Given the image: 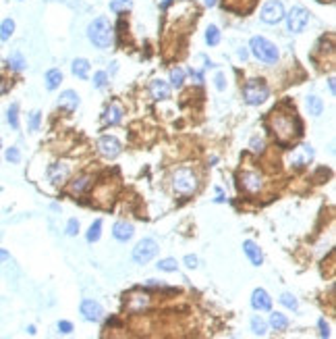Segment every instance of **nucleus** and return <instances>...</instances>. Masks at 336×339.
<instances>
[{
  "mask_svg": "<svg viewBox=\"0 0 336 339\" xmlns=\"http://www.w3.org/2000/svg\"><path fill=\"white\" fill-rule=\"evenodd\" d=\"M268 127L280 146H288L290 142H295L303 131V125L297 117L295 106H290V102L285 100L278 104L276 108H272L268 115Z\"/></svg>",
  "mask_w": 336,
  "mask_h": 339,
  "instance_id": "f257e3e1",
  "label": "nucleus"
},
{
  "mask_svg": "<svg viewBox=\"0 0 336 339\" xmlns=\"http://www.w3.org/2000/svg\"><path fill=\"white\" fill-rule=\"evenodd\" d=\"M87 38L90 42L96 46V48H110L112 46V38H114V29L110 21L106 19V17H98V19H94L90 23V27H87Z\"/></svg>",
  "mask_w": 336,
  "mask_h": 339,
  "instance_id": "f03ea898",
  "label": "nucleus"
},
{
  "mask_svg": "<svg viewBox=\"0 0 336 339\" xmlns=\"http://www.w3.org/2000/svg\"><path fill=\"white\" fill-rule=\"evenodd\" d=\"M249 48L253 52V56L262 60V63H268V65H274L278 60V48L272 44L270 40L266 38H262V36H255L251 38L249 42Z\"/></svg>",
  "mask_w": 336,
  "mask_h": 339,
  "instance_id": "7ed1b4c3",
  "label": "nucleus"
},
{
  "mask_svg": "<svg viewBox=\"0 0 336 339\" xmlns=\"http://www.w3.org/2000/svg\"><path fill=\"white\" fill-rule=\"evenodd\" d=\"M172 187L176 194L191 196L197 189V175L191 169H179L172 175Z\"/></svg>",
  "mask_w": 336,
  "mask_h": 339,
  "instance_id": "20e7f679",
  "label": "nucleus"
},
{
  "mask_svg": "<svg viewBox=\"0 0 336 339\" xmlns=\"http://www.w3.org/2000/svg\"><path fill=\"white\" fill-rule=\"evenodd\" d=\"M268 85L264 83L262 79H249L245 83V88H243V98L247 104H251V106H258V104H262L264 100L268 98Z\"/></svg>",
  "mask_w": 336,
  "mask_h": 339,
  "instance_id": "39448f33",
  "label": "nucleus"
},
{
  "mask_svg": "<svg viewBox=\"0 0 336 339\" xmlns=\"http://www.w3.org/2000/svg\"><path fill=\"white\" fill-rule=\"evenodd\" d=\"M285 19H287V29L290 33H299V31H303L307 27L309 13L305 11L303 6H293L288 11V15H285Z\"/></svg>",
  "mask_w": 336,
  "mask_h": 339,
  "instance_id": "423d86ee",
  "label": "nucleus"
},
{
  "mask_svg": "<svg viewBox=\"0 0 336 339\" xmlns=\"http://www.w3.org/2000/svg\"><path fill=\"white\" fill-rule=\"evenodd\" d=\"M285 15L287 13H285V6H282L280 0H268V2L262 6V13H260L262 21L268 23V25L280 23L282 19H285Z\"/></svg>",
  "mask_w": 336,
  "mask_h": 339,
  "instance_id": "0eeeda50",
  "label": "nucleus"
},
{
  "mask_svg": "<svg viewBox=\"0 0 336 339\" xmlns=\"http://www.w3.org/2000/svg\"><path fill=\"white\" fill-rule=\"evenodd\" d=\"M156 254H158V243L154 239H149V237L141 239L133 248V260L137 264H147Z\"/></svg>",
  "mask_w": 336,
  "mask_h": 339,
  "instance_id": "6e6552de",
  "label": "nucleus"
},
{
  "mask_svg": "<svg viewBox=\"0 0 336 339\" xmlns=\"http://www.w3.org/2000/svg\"><path fill=\"white\" fill-rule=\"evenodd\" d=\"M98 152L106 158H114L120 154V142L114 135H104L98 140Z\"/></svg>",
  "mask_w": 336,
  "mask_h": 339,
  "instance_id": "1a4fd4ad",
  "label": "nucleus"
},
{
  "mask_svg": "<svg viewBox=\"0 0 336 339\" xmlns=\"http://www.w3.org/2000/svg\"><path fill=\"white\" fill-rule=\"evenodd\" d=\"M241 187L245 189L247 194H258L262 192L264 187V181H262V175L255 171H245L241 175Z\"/></svg>",
  "mask_w": 336,
  "mask_h": 339,
  "instance_id": "9d476101",
  "label": "nucleus"
},
{
  "mask_svg": "<svg viewBox=\"0 0 336 339\" xmlns=\"http://www.w3.org/2000/svg\"><path fill=\"white\" fill-rule=\"evenodd\" d=\"M81 314L85 320L98 323V320L104 316V308L100 306V302H96V300H83L81 302Z\"/></svg>",
  "mask_w": 336,
  "mask_h": 339,
  "instance_id": "9b49d317",
  "label": "nucleus"
},
{
  "mask_svg": "<svg viewBox=\"0 0 336 339\" xmlns=\"http://www.w3.org/2000/svg\"><path fill=\"white\" fill-rule=\"evenodd\" d=\"M69 173H71V169L67 162H54L48 167V179H50V183L60 185L69 179Z\"/></svg>",
  "mask_w": 336,
  "mask_h": 339,
  "instance_id": "f8f14e48",
  "label": "nucleus"
},
{
  "mask_svg": "<svg viewBox=\"0 0 336 339\" xmlns=\"http://www.w3.org/2000/svg\"><path fill=\"white\" fill-rule=\"evenodd\" d=\"M251 306L255 310H270L272 308V298L266 289H255L251 293Z\"/></svg>",
  "mask_w": 336,
  "mask_h": 339,
  "instance_id": "ddd939ff",
  "label": "nucleus"
},
{
  "mask_svg": "<svg viewBox=\"0 0 336 339\" xmlns=\"http://www.w3.org/2000/svg\"><path fill=\"white\" fill-rule=\"evenodd\" d=\"M58 106L67 110V112H73L77 106H79V96H77V92L73 90H67L60 94V98H58Z\"/></svg>",
  "mask_w": 336,
  "mask_h": 339,
  "instance_id": "4468645a",
  "label": "nucleus"
},
{
  "mask_svg": "<svg viewBox=\"0 0 336 339\" xmlns=\"http://www.w3.org/2000/svg\"><path fill=\"white\" fill-rule=\"evenodd\" d=\"M149 92H152V98L154 100H166L170 98V85L162 79H154L152 85H149Z\"/></svg>",
  "mask_w": 336,
  "mask_h": 339,
  "instance_id": "2eb2a0df",
  "label": "nucleus"
},
{
  "mask_svg": "<svg viewBox=\"0 0 336 339\" xmlns=\"http://www.w3.org/2000/svg\"><path fill=\"white\" fill-rule=\"evenodd\" d=\"M133 225L127 223V221H119L117 225H114V229H112V235L117 237L119 241H129L131 237H133Z\"/></svg>",
  "mask_w": 336,
  "mask_h": 339,
  "instance_id": "dca6fc26",
  "label": "nucleus"
},
{
  "mask_svg": "<svg viewBox=\"0 0 336 339\" xmlns=\"http://www.w3.org/2000/svg\"><path fill=\"white\" fill-rule=\"evenodd\" d=\"M243 252L247 254V258L251 260L253 266H260L264 262V254H262V250L258 248V243H255V241H245L243 243Z\"/></svg>",
  "mask_w": 336,
  "mask_h": 339,
  "instance_id": "f3484780",
  "label": "nucleus"
},
{
  "mask_svg": "<svg viewBox=\"0 0 336 339\" xmlns=\"http://www.w3.org/2000/svg\"><path fill=\"white\" fill-rule=\"evenodd\" d=\"M255 0H224V8L233 13H249Z\"/></svg>",
  "mask_w": 336,
  "mask_h": 339,
  "instance_id": "a211bd4d",
  "label": "nucleus"
},
{
  "mask_svg": "<svg viewBox=\"0 0 336 339\" xmlns=\"http://www.w3.org/2000/svg\"><path fill=\"white\" fill-rule=\"evenodd\" d=\"M312 156H313L312 146H301L293 156H290V162H293L295 167H303V164H307L312 160Z\"/></svg>",
  "mask_w": 336,
  "mask_h": 339,
  "instance_id": "6ab92c4d",
  "label": "nucleus"
},
{
  "mask_svg": "<svg viewBox=\"0 0 336 339\" xmlns=\"http://www.w3.org/2000/svg\"><path fill=\"white\" fill-rule=\"evenodd\" d=\"M120 119H122V108L119 104H112V106H108L104 110V123L106 125H117V123H120Z\"/></svg>",
  "mask_w": 336,
  "mask_h": 339,
  "instance_id": "aec40b11",
  "label": "nucleus"
},
{
  "mask_svg": "<svg viewBox=\"0 0 336 339\" xmlns=\"http://www.w3.org/2000/svg\"><path fill=\"white\" fill-rule=\"evenodd\" d=\"M147 306H149V295L147 293H133L129 298V310L139 312V310H144Z\"/></svg>",
  "mask_w": 336,
  "mask_h": 339,
  "instance_id": "412c9836",
  "label": "nucleus"
},
{
  "mask_svg": "<svg viewBox=\"0 0 336 339\" xmlns=\"http://www.w3.org/2000/svg\"><path fill=\"white\" fill-rule=\"evenodd\" d=\"M90 185H92V177H90V175L75 177L73 181H71V192H73V194H83Z\"/></svg>",
  "mask_w": 336,
  "mask_h": 339,
  "instance_id": "4be33fe9",
  "label": "nucleus"
},
{
  "mask_svg": "<svg viewBox=\"0 0 336 339\" xmlns=\"http://www.w3.org/2000/svg\"><path fill=\"white\" fill-rule=\"evenodd\" d=\"M71 69H73V75L81 77V79H85L87 73H90V63H87L85 58H75L73 65H71Z\"/></svg>",
  "mask_w": 336,
  "mask_h": 339,
  "instance_id": "5701e85b",
  "label": "nucleus"
},
{
  "mask_svg": "<svg viewBox=\"0 0 336 339\" xmlns=\"http://www.w3.org/2000/svg\"><path fill=\"white\" fill-rule=\"evenodd\" d=\"M60 81H63V73H60V69H50L46 73V88L48 90H56Z\"/></svg>",
  "mask_w": 336,
  "mask_h": 339,
  "instance_id": "b1692460",
  "label": "nucleus"
},
{
  "mask_svg": "<svg viewBox=\"0 0 336 339\" xmlns=\"http://www.w3.org/2000/svg\"><path fill=\"white\" fill-rule=\"evenodd\" d=\"M307 108H309V115L320 117L322 112H324V102H322V98H317V96H309V98H307Z\"/></svg>",
  "mask_w": 336,
  "mask_h": 339,
  "instance_id": "393cba45",
  "label": "nucleus"
},
{
  "mask_svg": "<svg viewBox=\"0 0 336 339\" xmlns=\"http://www.w3.org/2000/svg\"><path fill=\"white\" fill-rule=\"evenodd\" d=\"M270 325L276 329V331H285V329L288 327V318L285 314H280V312H274V314L270 316Z\"/></svg>",
  "mask_w": 336,
  "mask_h": 339,
  "instance_id": "a878e982",
  "label": "nucleus"
},
{
  "mask_svg": "<svg viewBox=\"0 0 336 339\" xmlns=\"http://www.w3.org/2000/svg\"><path fill=\"white\" fill-rule=\"evenodd\" d=\"M8 67L13 69V71H23L25 69V58L21 52H13L11 56H8Z\"/></svg>",
  "mask_w": 336,
  "mask_h": 339,
  "instance_id": "bb28decb",
  "label": "nucleus"
},
{
  "mask_svg": "<svg viewBox=\"0 0 336 339\" xmlns=\"http://www.w3.org/2000/svg\"><path fill=\"white\" fill-rule=\"evenodd\" d=\"M13 31H15V21L13 19H4L2 23H0V40L2 42H6L8 38H11Z\"/></svg>",
  "mask_w": 336,
  "mask_h": 339,
  "instance_id": "cd10ccee",
  "label": "nucleus"
},
{
  "mask_svg": "<svg viewBox=\"0 0 336 339\" xmlns=\"http://www.w3.org/2000/svg\"><path fill=\"white\" fill-rule=\"evenodd\" d=\"M251 331H253L255 335H266V331H268L266 320H264L262 316H253V318H251Z\"/></svg>",
  "mask_w": 336,
  "mask_h": 339,
  "instance_id": "c85d7f7f",
  "label": "nucleus"
},
{
  "mask_svg": "<svg viewBox=\"0 0 336 339\" xmlns=\"http://www.w3.org/2000/svg\"><path fill=\"white\" fill-rule=\"evenodd\" d=\"M100 235H102V221L98 219V221H94V225L90 227V231H87V241H90V243L98 241Z\"/></svg>",
  "mask_w": 336,
  "mask_h": 339,
  "instance_id": "c756f323",
  "label": "nucleus"
},
{
  "mask_svg": "<svg viewBox=\"0 0 336 339\" xmlns=\"http://www.w3.org/2000/svg\"><path fill=\"white\" fill-rule=\"evenodd\" d=\"M206 42L210 46H216L220 42V31H218L216 25H210V27L206 29Z\"/></svg>",
  "mask_w": 336,
  "mask_h": 339,
  "instance_id": "7c9ffc66",
  "label": "nucleus"
},
{
  "mask_svg": "<svg viewBox=\"0 0 336 339\" xmlns=\"http://www.w3.org/2000/svg\"><path fill=\"white\" fill-rule=\"evenodd\" d=\"M280 304H282V306H287L288 310H297L299 308L297 298H295V295H290V293H282L280 295Z\"/></svg>",
  "mask_w": 336,
  "mask_h": 339,
  "instance_id": "2f4dec72",
  "label": "nucleus"
},
{
  "mask_svg": "<svg viewBox=\"0 0 336 339\" xmlns=\"http://www.w3.org/2000/svg\"><path fill=\"white\" fill-rule=\"evenodd\" d=\"M170 81H172L174 88H181L183 81H185V71H183V69H179V67L172 69V71H170Z\"/></svg>",
  "mask_w": 336,
  "mask_h": 339,
  "instance_id": "473e14b6",
  "label": "nucleus"
},
{
  "mask_svg": "<svg viewBox=\"0 0 336 339\" xmlns=\"http://www.w3.org/2000/svg\"><path fill=\"white\" fill-rule=\"evenodd\" d=\"M176 260L174 258H164V260H160V262H158V268H160V271H166V273H172V271H176Z\"/></svg>",
  "mask_w": 336,
  "mask_h": 339,
  "instance_id": "72a5a7b5",
  "label": "nucleus"
},
{
  "mask_svg": "<svg viewBox=\"0 0 336 339\" xmlns=\"http://www.w3.org/2000/svg\"><path fill=\"white\" fill-rule=\"evenodd\" d=\"M17 112H19V106H17V104H11V108H8V123H11L13 129L19 127V117H17Z\"/></svg>",
  "mask_w": 336,
  "mask_h": 339,
  "instance_id": "f704fd0d",
  "label": "nucleus"
},
{
  "mask_svg": "<svg viewBox=\"0 0 336 339\" xmlns=\"http://www.w3.org/2000/svg\"><path fill=\"white\" fill-rule=\"evenodd\" d=\"M131 6V0H112L110 2V11L112 13H120L122 8H129Z\"/></svg>",
  "mask_w": 336,
  "mask_h": 339,
  "instance_id": "c9c22d12",
  "label": "nucleus"
},
{
  "mask_svg": "<svg viewBox=\"0 0 336 339\" xmlns=\"http://www.w3.org/2000/svg\"><path fill=\"white\" fill-rule=\"evenodd\" d=\"M40 121H42V115H40V110H33L31 115H29V131H38V127H40Z\"/></svg>",
  "mask_w": 336,
  "mask_h": 339,
  "instance_id": "e433bc0d",
  "label": "nucleus"
},
{
  "mask_svg": "<svg viewBox=\"0 0 336 339\" xmlns=\"http://www.w3.org/2000/svg\"><path fill=\"white\" fill-rule=\"evenodd\" d=\"M106 83H108V75H106L104 71H98L94 75V85H96V88H104Z\"/></svg>",
  "mask_w": 336,
  "mask_h": 339,
  "instance_id": "4c0bfd02",
  "label": "nucleus"
},
{
  "mask_svg": "<svg viewBox=\"0 0 336 339\" xmlns=\"http://www.w3.org/2000/svg\"><path fill=\"white\" fill-rule=\"evenodd\" d=\"M77 233H79V221H77V219H71V221L67 223V235L75 237Z\"/></svg>",
  "mask_w": 336,
  "mask_h": 339,
  "instance_id": "58836bf2",
  "label": "nucleus"
},
{
  "mask_svg": "<svg viewBox=\"0 0 336 339\" xmlns=\"http://www.w3.org/2000/svg\"><path fill=\"white\" fill-rule=\"evenodd\" d=\"M6 160L8 162H19L21 160L19 150H17V148H8V150H6Z\"/></svg>",
  "mask_w": 336,
  "mask_h": 339,
  "instance_id": "ea45409f",
  "label": "nucleus"
},
{
  "mask_svg": "<svg viewBox=\"0 0 336 339\" xmlns=\"http://www.w3.org/2000/svg\"><path fill=\"white\" fill-rule=\"evenodd\" d=\"M264 148H266V142H264L262 137H253V140H251V150L253 152H264Z\"/></svg>",
  "mask_w": 336,
  "mask_h": 339,
  "instance_id": "a19ab883",
  "label": "nucleus"
},
{
  "mask_svg": "<svg viewBox=\"0 0 336 339\" xmlns=\"http://www.w3.org/2000/svg\"><path fill=\"white\" fill-rule=\"evenodd\" d=\"M58 331L60 333H71V331H73V325H71L69 320H60V323H58Z\"/></svg>",
  "mask_w": 336,
  "mask_h": 339,
  "instance_id": "79ce46f5",
  "label": "nucleus"
},
{
  "mask_svg": "<svg viewBox=\"0 0 336 339\" xmlns=\"http://www.w3.org/2000/svg\"><path fill=\"white\" fill-rule=\"evenodd\" d=\"M320 335L322 337H330V329H328V325H326L324 318H320Z\"/></svg>",
  "mask_w": 336,
  "mask_h": 339,
  "instance_id": "37998d69",
  "label": "nucleus"
},
{
  "mask_svg": "<svg viewBox=\"0 0 336 339\" xmlns=\"http://www.w3.org/2000/svg\"><path fill=\"white\" fill-rule=\"evenodd\" d=\"M185 264H187L189 268H195V266H197V258H195V256H191V254H189V256H185Z\"/></svg>",
  "mask_w": 336,
  "mask_h": 339,
  "instance_id": "c03bdc74",
  "label": "nucleus"
},
{
  "mask_svg": "<svg viewBox=\"0 0 336 339\" xmlns=\"http://www.w3.org/2000/svg\"><path fill=\"white\" fill-rule=\"evenodd\" d=\"M224 85H226V83H224V75L218 73V75H216V88H218V90H224Z\"/></svg>",
  "mask_w": 336,
  "mask_h": 339,
  "instance_id": "a18cd8bd",
  "label": "nucleus"
},
{
  "mask_svg": "<svg viewBox=\"0 0 336 339\" xmlns=\"http://www.w3.org/2000/svg\"><path fill=\"white\" fill-rule=\"evenodd\" d=\"M189 73H191V77H195V79H197V83H201V81H203V75H201L199 71H195V69H191Z\"/></svg>",
  "mask_w": 336,
  "mask_h": 339,
  "instance_id": "49530a36",
  "label": "nucleus"
},
{
  "mask_svg": "<svg viewBox=\"0 0 336 339\" xmlns=\"http://www.w3.org/2000/svg\"><path fill=\"white\" fill-rule=\"evenodd\" d=\"M4 260H8V252L6 250H0V264H2Z\"/></svg>",
  "mask_w": 336,
  "mask_h": 339,
  "instance_id": "de8ad7c7",
  "label": "nucleus"
},
{
  "mask_svg": "<svg viewBox=\"0 0 336 339\" xmlns=\"http://www.w3.org/2000/svg\"><path fill=\"white\" fill-rule=\"evenodd\" d=\"M239 56H241V58L245 60V58H247V50H245V48H241V50H239Z\"/></svg>",
  "mask_w": 336,
  "mask_h": 339,
  "instance_id": "09e8293b",
  "label": "nucleus"
},
{
  "mask_svg": "<svg viewBox=\"0 0 336 339\" xmlns=\"http://www.w3.org/2000/svg\"><path fill=\"white\" fill-rule=\"evenodd\" d=\"M27 333H29V335H33V333H35V327H33V325H31V327H27Z\"/></svg>",
  "mask_w": 336,
  "mask_h": 339,
  "instance_id": "8fccbe9b",
  "label": "nucleus"
},
{
  "mask_svg": "<svg viewBox=\"0 0 336 339\" xmlns=\"http://www.w3.org/2000/svg\"><path fill=\"white\" fill-rule=\"evenodd\" d=\"M206 4H208V6H214V4H216V0H206Z\"/></svg>",
  "mask_w": 336,
  "mask_h": 339,
  "instance_id": "3c124183",
  "label": "nucleus"
},
{
  "mask_svg": "<svg viewBox=\"0 0 336 339\" xmlns=\"http://www.w3.org/2000/svg\"><path fill=\"white\" fill-rule=\"evenodd\" d=\"M320 2H332V0H320Z\"/></svg>",
  "mask_w": 336,
  "mask_h": 339,
  "instance_id": "603ef678",
  "label": "nucleus"
}]
</instances>
